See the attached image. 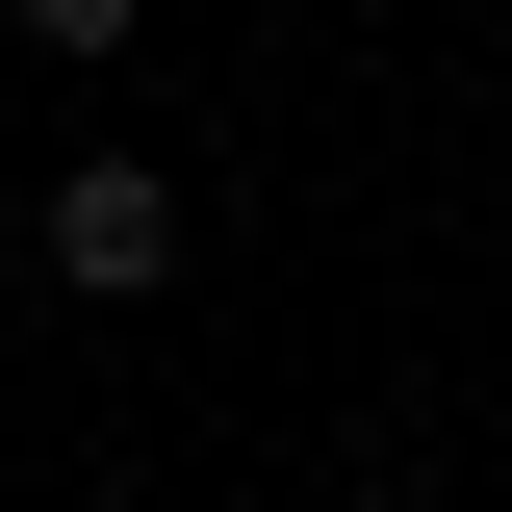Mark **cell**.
Wrapping results in <instances>:
<instances>
[{"label":"cell","instance_id":"obj_1","mask_svg":"<svg viewBox=\"0 0 512 512\" xmlns=\"http://www.w3.org/2000/svg\"><path fill=\"white\" fill-rule=\"evenodd\" d=\"M26 256H52V308H154V282H180V180H154V154H52Z\"/></svg>","mask_w":512,"mask_h":512},{"label":"cell","instance_id":"obj_2","mask_svg":"<svg viewBox=\"0 0 512 512\" xmlns=\"http://www.w3.org/2000/svg\"><path fill=\"white\" fill-rule=\"evenodd\" d=\"M0 26H26V52H52V77H103L128 26H154V0H0Z\"/></svg>","mask_w":512,"mask_h":512}]
</instances>
